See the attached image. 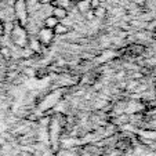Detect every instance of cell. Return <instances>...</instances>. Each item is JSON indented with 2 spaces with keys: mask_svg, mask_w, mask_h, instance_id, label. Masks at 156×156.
<instances>
[{
  "mask_svg": "<svg viewBox=\"0 0 156 156\" xmlns=\"http://www.w3.org/2000/svg\"><path fill=\"white\" fill-rule=\"evenodd\" d=\"M11 40L14 44H17L18 47H27V44L29 43V36L24 27H21L20 24H14L11 29Z\"/></svg>",
  "mask_w": 156,
  "mask_h": 156,
  "instance_id": "1",
  "label": "cell"
},
{
  "mask_svg": "<svg viewBox=\"0 0 156 156\" xmlns=\"http://www.w3.org/2000/svg\"><path fill=\"white\" fill-rule=\"evenodd\" d=\"M14 11H15V17L18 20V24L25 28V25L28 24V17H29L27 0H15Z\"/></svg>",
  "mask_w": 156,
  "mask_h": 156,
  "instance_id": "2",
  "label": "cell"
},
{
  "mask_svg": "<svg viewBox=\"0 0 156 156\" xmlns=\"http://www.w3.org/2000/svg\"><path fill=\"white\" fill-rule=\"evenodd\" d=\"M54 37H55V33L53 29H48V28H41L37 33V40L41 44V47H47L53 43Z\"/></svg>",
  "mask_w": 156,
  "mask_h": 156,
  "instance_id": "3",
  "label": "cell"
},
{
  "mask_svg": "<svg viewBox=\"0 0 156 156\" xmlns=\"http://www.w3.org/2000/svg\"><path fill=\"white\" fill-rule=\"evenodd\" d=\"M53 17H55L58 21L65 20V18L68 17V10L61 9V7H54L53 9Z\"/></svg>",
  "mask_w": 156,
  "mask_h": 156,
  "instance_id": "4",
  "label": "cell"
},
{
  "mask_svg": "<svg viewBox=\"0 0 156 156\" xmlns=\"http://www.w3.org/2000/svg\"><path fill=\"white\" fill-rule=\"evenodd\" d=\"M58 24H59V21L55 17H53V15L46 17V20H44V28H48V29H54Z\"/></svg>",
  "mask_w": 156,
  "mask_h": 156,
  "instance_id": "5",
  "label": "cell"
},
{
  "mask_svg": "<svg viewBox=\"0 0 156 156\" xmlns=\"http://www.w3.org/2000/svg\"><path fill=\"white\" fill-rule=\"evenodd\" d=\"M29 48H30V51H32V53H35V54H39L41 51V44L39 43V40L37 39H35V40H33V39H29Z\"/></svg>",
  "mask_w": 156,
  "mask_h": 156,
  "instance_id": "6",
  "label": "cell"
},
{
  "mask_svg": "<svg viewBox=\"0 0 156 156\" xmlns=\"http://www.w3.org/2000/svg\"><path fill=\"white\" fill-rule=\"evenodd\" d=\"M77 9H79L80 12H84V14L88 11H91L88 0H79V2H77Z\"/></svg>",
  "mask_w": 156,
  "mask_h": 156,
  "instance_id": "7",
  "label": "cell"
},
{
  "mask_svg": "<svg viewBox=\"0 0 156 156\" xmlns=\"http://www.w3.org/2000/svg\"><path fill=\"white\" fill-rule=\"evenodd\" d=\"M53 30H54V33H55V36L57 35H66V33L69 32V28L66 27V25H64L62 22H59Z\"/></svg>",
  "mask_w": 156,
  "mask_h": 156,
  "instance_id": "8",
  "label": "cell"
},
{
  "mask_svg": "<svg viewBox=\"0 0 156 156\" xmlns=\"http://www.w3.org/2000/svg\"><path fill=\"white\" fill-rule=\"evenodd\" d=\"M71 3L72 0H55V2H53L54 7H61V9H65V10H68Z\"/></svg>",
  "mask_w": 156,
  "mask_h": 156,
  "instance_id": "9",
  "label": "cell"
},
{
  "mask_svg": "<svg viewBox=\"0 0 156 156\" xmlns=\"http://www.w3.org/2000/svg\"><path fill=\"white\" fill-rule=\"evenodd\" d=\"M113 124H126L129 123V115H119L113 119Z\"/></svg>",
  "mask_w": 156,
  "mask_h": 156,
  "instance_id": "10",
  "label": "cell"
},
{
  "mask_svg": "<svg viewBox=\"0 0 156 156\" xmlns=\"http://www.w3.org/2000/svg\"><path fill=\"white\" fill-rule=\"evenodd\" d=\"M88 3L91 10H97L98 7H101V0H88Z\"/></svg>",
  "mask_w": 156,
  "mask_h": 156,
  "instance_id": "11",
  "label": "cell"
},
{
  "mask_svg": "<svg viewBox=\"0 0 156 156\" xmlns=\"http://www.w3.org/2000/svg\"><path fill=\"white\" fill-rule=\"evenodd\" d=\"M0 54L4 57V58L9 59L10 55H11V53H10V48L9 47H2V50H0Z\"/></svg>",
  "mask_w": 156,
  "mask_h": 156,
  "instance_id": "12",
  "label": "cell"
},
{
  "mask_svg": "<svg viewBox=\"0 0 156 156\" xmlns=\"http://www.w3.org/2000/svg\"><path fill=\"white\" fill-rule=\"evenodd\" d=\"M94 15L95 17H104L105 15V9H102V7H98L97 10H94Z\"/></svg>",
  "mask_w": 156,
  "mask_h": 156,
  "instance_id": "13",
  "label": "cell"
},
{
  "mask_svg": "<svg viewBox=\"0 0 156 156\" xmlns=\"http://www.w3.org/2000/svg\"><path fill=\"white\" fill-rule=\"evenodd\" d=\"M36 2H39V3H41V4H48V3H53V0H36Z\"/></svg>",
  "mask_w": 156,
  "mask_h": 156,
  "instance_id": "14",
  "label": "cell"
},
{
  "mask_svg": "<svg viewBox=\"0 0 156 156\" xmlns=\"http://www.w3.org/2000/svg\"><path fill=\"white\" fill-rule=\"evenodd\" d=\"M136 4H138V6H142V4L145 3V0H133Z\"/></svg>",
  "mask_w": 156,
  "mask_h": 156,
  "instance_id": "15",
  "label": "cell"
},
{
  "mask_svg": "<svg viewBox=\"0 0 156 156\" xmlns=\"http://www.w3.org/2000/svg\"><path fill=\"white\" fill-rule=\"evenodd\" d=\"M3 32H4V27H3V22L0 21V36H3Z\"/></svg>",
  "mask_w": 156,
  "mask_h": 156,
  "instance_id": "16",
  "label": "cell"
},
{
  "mask_svg": "<svg viewBox=\"0 0 156 156\" xmlns=\"http://www.w3.org/2000/svg\"><path fill=\"white\" fill-rule=\"evenodd\" d=\"M2 47H3V46H2V44H0V50H2Z\"/></svg>",
  "mask_w": 156,
  "mask_h": 156,
  "instance_id": "17",
  "label": "cell"
},
{
  "mask_svg": "<svg viewBox=\"0 0 156 156\" xmlns=\"http://www.w3.org/2000/svg\"><path fill=\"white\" fill-rule=\"evenodd\" d=\"M76 2H79V0H76Z\"/></svg>",
  "mask_w": 156,
  "mask_h": 156,
  "instance_id": "18",
  "label": "cell"
}]
</instances>
